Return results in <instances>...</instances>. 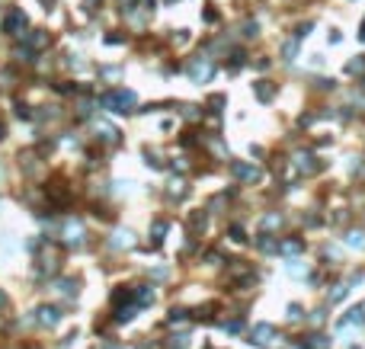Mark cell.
<instances>
[{"instance_id": "cell-1", "label": "cell", "mask_w": 365, "mask_h": 349, "mask_svg": "<svg viewBox=\"0 0 365 349\" xmlns=\"http://www.w3.org/2000/svg\"><path fill=\"white\" fill-rule=\"evenodd\" d=\"M99 106L109 109V112H131L135 93H131V90H106V93L99 96Z\"/></svg>"}, {"instance_id": "cell-2", "label": "cell", "mask_w": 365, "mask_h": 349, "mask_svg": "<svg viewBox=\"0 0 365 349\" xmlns=\"http://www.w3.org/2000/svg\"><path fill=\"white\" fill-rule=\"evenodd\" d=\"M215 74V64H212V58H205V54H199V58H192L189 61V77L196 80V84H205L208 77Z\"/></svg>"}, {"instance_id": "cell-3", "label": "cell", "mask_w": 365, "mask_h": 349, "mask_svg": "<svg viewBox=\"0 0 365 349\" xmlns=\"http://www.w3.org/2000/svg\"><path fill=\"white\" fill-rule=\"evenodd\" d=\"M61 237H64V244H68V247H80V244H84V225H80V221H74V218H68V221H64V227H61Z\"/></svg>"}, {"instance_id": "cell-4", "label": "cell", "mask_w": 365, "mask_h": 349, "mask_svg": "<svg viewBox=\"0 0 365 349\" xmlns=\"http://www.w3.org/2000/svg\"><path fill=\"white\" fill-rule=\"evenodd\" d=\"M23 29H26V13L23 10H10L3 16V32L7 35H23Z\"/></svg>"}, {"instance_id": "cell-5", "label": "cell", "mask_w": 365, "mask_h": 349, "mask_svg": "<svg viewBox=\"0 0 365 349\" xmlns=\"http://www.w3.org/2000/svg\"><path fill=\"white\" fill-rule=\"evenodd\" d=\"M250 343H256V346H273V343H275V327L256 324V327H253V340Z\"/></svg>"}, {"instance_id": "cell-6", "label": "cell", "mask_w": 365, "mask_h": 349, "mask_svg": "<svg viewBox=\"0 0 365 349\" xmlns=\"http://www.w3.org/2000/svg\"><path fill=\"white\" fill-rule=\"evenodd\" d=\"M36 314H38L36 320H38L42 327H55V324L61 320V311H58V308H52V304H42V308H38Z\"/></svg>"}, {"instance_id": "cell-7", "label": "cell", "mask_w": 365, "mask_h": 349, "mask_svg": "<svg viewBox=\"0 0 365 349\" xmlns=\"http://www.w3.org/2000/svg\"><path fill=\"white\" fill-rule=\"evenodd\" d=\"M234 176L243 179V183H253V179H259V170L250 163H234Z\"/></svg>"}, {"instance_id": "cell-8", "label": "cell", "mask_w": 365, "mask_h": 349, "mask_svg": "<svg viewBox=\"0 0 365 349\" xmlns=\"http://www.w3.org/2000/svg\"><path fill=\"white\" fill-rule=\"evenodd\" d=\"M135 304H138V308L154 304V288H151V285H138V288H135Z\"/></svg>"}, {"instance_id": "cell-9", "label": "cell", "mask_w": 365, "mask_h": 349, "mask_svg": "<svg viewBox=\"0 0 365 349\" xmlns=\"http://www.w3.org/2000/svg\"><path fill=\"white\" fill-rule=\"evenodd\" d=\"M96 132H99V138H103V141H119V128L109 125V122H96Z\"/></svg>"}, {"instance_id": "cell-10", "label": "cell", "mask_w": 365, "mask_h": 349, "mask_svg": "<svg viewBox=\"0 0 365 349\" xmlns=\"http://www.w3.org/2000/svg\"><path fill=\"white\" fill-rule=\"evenodd\" d=\"M112 247H135V234L131 231H115L112 234Z\"/></svg>"}, {"instance_id": "cell-11", "label": "cell", "mask_w": 365, "mask_h": 349, "mask_svg": "<svg viewBox=\"0 0 365 349\" xmlns=\"http://www.w3.org/2000/svg\"><path fill=\"white\" fill-rule=\"evenodd\" d=\"M135 311H138V304H128V308H119V311H115V320H119V324H128V320L135 317Z\"/></svg>"}, {"instance_id": "cell-12", "label": "cell", "mask_w": 365, "mask_h": 349, "mask_svg": "<svg viewBox=\"0 0 365 349\" xmlns=\"http://www.w3.org/2000/svg\"><path fill=\"white\" fill-rule=\"evenodd\" d=\"M154 247H160V241H164V234H167V221H154Z\"/></svg>"}, {"instance_id": "cell-13", "label": "cell", "mask_w": 365, "mask_h": 349, "mask_svg": "<svg viewBox=\"0 0 365 349\" xmlns=\"http://www.w3.org/2000/svg\"><path fill=\"white\" fill-rule=\"evenodd\" d=\"M346 244H349V247H356V250H365V234H362V231H352L349 237H346Z\"/></svg>"}, {"instance_id": "cell-14", "label": "cell", "mask_w": 365, "mask_h": 349, "mask_svg": "<svg viewBox=\"0 0 365 349\" xmlns=\"http://www.w3.org/2000/svg\"><path fill=\"white\" fill-rule=\"evenodd\" d=\"M301 349H330V340H327V336H311V343L301 346Z\"/></svg>"}, {"instance_id": "cell-15", "label": "cell", "mask_w": 365, "mask_h": 349, "mask_svg": "<svg viewBox=\"0 0 365 349\" xmlns=\"http://www.w3.org/2000/svg\"><path fill=\"white\" fill-rule=\"evenodd\" d=\"M58 292H61V295H77V282L61 279V282H58Z\"/></svg>"}, {"instance_id": "cell-16", "label": "cell", "mask_w": 365, "mask_h": 349, "mask_svg": "<svg viewBox=\"0 0 365 349\" xmlns=\"http://www.w3.org/2000/svg\"><path fill=\"white\" fill-rule=\"evenodd\" d=\"M359 70H365V58H356V61L346 64V74H359Z\"/></svg>"}, {"instance_id": "cell-17", "label": "cell", "mask_w": 365, "mask_h": 349, "mask_svg": "<svg viewBox=\"0 0 365 349\" xmlns=\"http://www.w3.org/2000/svg\"><path fill=\"white\" fill-rule=\"evenodd\" d=\"M256 96H259V100H273V87H266V84H256Z\"/></svg>"}, {"instance_id": "cell-18", "label": "cell", "mask_w": 365, "mask_h": 349, "mask_svg": "<svg viewBox=\"0 0 365 349\" xmlns=\"http://www.w3.org/2000/svg\"><path fill=\"white\" fill-rule=\"evenodd\" d=\"M167 320H170V324H180V320H186V311H182V308H173Z\"/></svg>"}, {"instance_id": "cell-19", "label": "cell", "mask_w": 365, "mask_h": 349, "mask_svg": "<svg viewBox=\"0 0 365 349\" xmlns=\"http://www.w3.org/2000/svg\"><path fill=\"white\" fill-rule=\"evenodd\" d=\"M282 250H285V253H301V241H285Z\"/></svg>"}, {"instance_id": "cell-20", "label": "cell", "mask_w": 365, "mask_h": 349, "mask_svg": "<svg viewBox=\"0 0 365 349\" xmlns=\"http://www.w3.org/2000/svg\"><path fill=\"white\" fill-rule=\"evenodd\" d=\"M42 42H45V35H42V32H32V35H29V48L42 45Z\"/></svg>"}, {"instance_id": "cell-21", "label": "cell", "mask_w": 365, "mask_h": 349, "mask_svg": "<svg viewBox=\"0 0 365 349\" xmlns=\"http://www.w3.org/2000/svg\"><path fill=\"white\" fill-rule=\"evenodd\" d=\"M231 241H237V244L247 241V237H243V227H231Z\"/></svg>"}, {"instance_id": "cell-22", "label": "cell", "mask_w": 365, "mask_h": 349, "mask_svg": "<svg viewBox=\"0 0 365 349\" xmlns=\"http://www.w3.org/2000/svg\"><path fill=\"white\" fill-rule=\"evenodd\" d=\"M259 250H275V244H273V241H269L266 234H263V237H259Z\"/></svg>"}, {"instance_id": "cell-23", "label": "cell", "mask_w": 365, "mask_h": 349, "mask_svg": "<svg viewBox=\"0 0 365 349\" xmlns=\"http://www.w3.org/2000/svg\"><path fill=\"white\" fill-rule=\"evenodd\" d=\"M16 116H19V119H29V106H23V103H19V106H16Z\"/></svg>"}, {"instance_id": "cell-24", "label": "cell", "mask_w": 365, "mask_h": 349, "mask_svg": "<svg viewBox=\"0 0 365 349\" xmlns=\"http://www.w3.org/2000/svg\"><path fill=\"white\" fill-rule=\"evenodd\" d=\"M289 272H295V276H301V272H304V266H301V263H298V260H295V263H289Z\"/></svg>"}, {"instance_id": "cell-25", "label": "cell", "mask_w": 365, "mask_h": 349, "mask_svg": "<svg viewBox=\"0 0 365 349\" xmlns=\"http://www.w3.org/2000/svg\"><path fill=\"white\" fill-rule=\"evenodd\" d=\"M275 225H279V218H275V215H269V218H263V227H275Z\"/></svg>"}, {"instance_id": "cell-26", "label": "cell", "mask_w": 365, "mask_h": 349, "mask_svg": "<svg viewBox=\"0 0 365 349\" xmlns=\"http://www.w3.org/2000/svg\"><path fill=\"white\" fill-rule=\"evenodd\" d=\"M289 317H292V320L301 317V308H298V304H292V308H289Z\"/></svg>"}, {"instance_id": "cell-27", "label": "cell", "mask_w": 365, "mask_h": 349, "mask_svg": "<svg viewBox=\"0 0 365 349\" xmlns=\"http://www.w3.org/2000/svg\"><path fill=\"white\" fill-rule=\"evenodd\" d=\"M346 292H349V288H346V285H340V288H336V292H333V301H340V298L346 295Z\"/></svg>"}, {"instance_id": "cell-28", "label": "cell", "mask_w": 365, "mask_h": 349, "mask_svg": "<svg viewBox=\"0 0 365 349\" xmlns=\"http://www.w3.org/2000/svg\"><path fill=\"white\" fill-rule=\"evenodd\" d=\"M0 308H7V295L3 292H0Z\"/></svg>"}, {"instance_id": "cell-29", "label": "cell", "mask_w": 365, "mask_h": 349, "mask_svg": "<svg viewBox=\"0 0 365 349\" xmlns=\"http://www.w3.org/2000/svg\"><path fill=\"white\" fill-rule=\"evenodd\" d=\"M3 135H7V128H3V125H0V138H3Z\"/></svg>"}, {"instance_id": "cell-30", "label": "cell", "mask_w": 365, "mask_h": 349, "mask_svg": "<svg viewBox=\"0 0 365 349\" xmlns=\"http://www.w3.org/2000/svg\"><path fill=\"white\" fill-rule=\"evenodd\" d=\"M167 3H173V0H167Z\"/></svg>"}]
</instances>
